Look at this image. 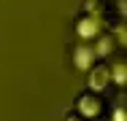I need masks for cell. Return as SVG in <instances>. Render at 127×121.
<instances>
[{"label": "cell", "mask_w": 127, "mask_h": 121, "mask_svg": "<svg viewBox=\"0 0 127 121\" xmlns=\"http://www.w3.org/2000/svg\"><path fill=\"white\" fill-rule=\"evenodd\" d=\"M103 27V16L97 14V11H87L84 16H78V22H76V32L84 38V40H89V38H95L97 32H100Z\"/></svg>", "instance_id": "1"}, {"label": "cell", "mask_w": 127, "mask_h": 121, "mask_svg": "<svg viewBox=\"0 0 127 121\" xmlns=\"http://www.w3.org/2000/svg\"><path fill=\"white\" fill-rule=\"evenodd\" d=\"M87 70H89V78H87V81H89V89L103 92V89L111 83V65H108V62H103V59L97 62V59H95Z\"/></svg>", "instance_id": "2"}, {"label": "cell", "mask_w": 127, "mask_h": 121, "mask_svg": "<svg viewBox=\"0 0 127 121\" xmlns=\"http://www.w3.org/2000/svg\"><path fill=\"white\" fill-rule=\"evenodd\" d=\"M76 100H78V108H76V110H81L87 119H97V116L103 113V108H105L103 100H100V94H97L95 89H92V92H81Z\"/></svg>", "instance_id": "3"}, {"label": "cell", "mask_w": 127, "mask_h": 121, "mask_svg": "<svg viewBox=\"0 0 127 121\" xmlns=\"http://www.w3.org/2000/svg\"><path fill=\"white\" fill-rule=\"evenodd\" d=\"M95 38H97V43H95L92 48H95V54H97V57H108L114 48L119 46V38H116L114 32H103V30H100Z\"/></svg>", "instance_id": "4"}, {"label": "cell", "mask_w": 127, "mask_h": 121, "mask_svg": "<svg viewBox=\"0 0 127 121\" xmlns=\"http://www.w3.org/2000/svg\"><path fill=\"white\" fill-rule=\"evenodd\" d=\"M95 59H97L95 48H92V46H87V43H84V46H78L76 51H73V62H76V67H78V70H87V67L95 62Z\"/></svg>", "instance_id": "5"}, {"label": "cell", "mask_w": 127, "mask_h": 121, "mask_svg": "<svg viewBox=\"0 0 127 121\" xmlns=\"http://www.w3.org/2000/svg\"><path fill=\"white\" fill-rule=\"evenodd\" d=\"M111 81H116V83H125L127 81V62L125 59H119V62L111 65Z\"/></svg>", "instance_id": "6"}, {"label": "cell", "mask_w": 127, "mask_h": 121, "mask_svg": "<svg viewBox=\"0 0 127 121\" xmlns=\"http://www.w3.org/2000/svg\"><path fill=\"white\" fill-rule=\"evenodd\" d=\"M84 8L87 11H105V0H84Z\"/></svg>", "instance_id": "7"}, {"label": "cell", "mask_w": 127, "mask_h": 121, "mask_svg": "<svg viewBox=\"0 0 127 121\" xmlns=\"http://www.w3.org/2000/svg\"><path fill=\"white\" fill-rule=\"evenodd\" d=\"M65 121H89L81 110H68V116H65Z\"/></svg>", "instance_id": "8"}, {"label": "cell", "mask_w": 127, "mask_h": 121, "mask_svg": "<svg viewBox=\"0 0 127 121\" xmlns=\"http://www.w3.org/2000/svg\"><path fill=\"white\" fill-rule=\"evenodd\" d=\"M114 121H127V110H125V105H119V108L114 110Z\"/></svg>", "instance_id": "9"}]
</instances>
